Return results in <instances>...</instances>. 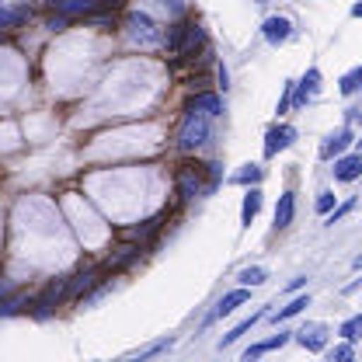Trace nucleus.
Listing matches in <instances>:
<instances>
[{
    "label": "nucleus",
    "mask_w": 362,
    "mask_h": 362,
    "mask_svg": "<svg viewBox=\"0 0 362 362\" xmlns=\"http://www.w3.org/2000/svg\"><path fill=\"white\" fill-rule=\"evenodd\" d=\"M209 115L199 112V108H185V119H181V129H178V146L181 150H199L206 139H209Z\"/></svg>",
    "instance_id": "1"
},
{
    "label": "nucleus",
    "mask_w": 362,
    "mask_h": 362,
    "mask_svg": "<svg viewBox=\"0 0 362 362\" xmlns=\"http://www.w3.org/2000/svg\"><path fill=\"white\" fill-rule=\"evenodd\" d=\"M126 39L139 49H150V45L160 42V32H157V25H153V18L150 14H129V21H126Z\"/></svg>",
    "instance_id": "2"
},
{
    "label": "nucleus",
    "mask_w": 362,
    "mask_h": 362,
    "mask_svg": "<svg viewBox=\"0 0 362 362\" xmlns=\"http://www.w3.org/2000/svg\"><path fill=\"white\" fill-rule=\"evenodd\" d=\"M70 296V279H56L42 289V296L35 300V317H49L63 300Z\"/></svg>",
    "instance_id": "3"
},
{
    "label": "nucleus",
    "mask_w": 362,
    "mask_h": 362,
    "mask_svg": "<svg viewBox=\"0 0 362 362\" xmlns=\"http://www.w3.org/2000/svg\"><path fill=\"white\" fill-rule=\"evenodd\" d=\"M317 90H320V70L310 66V70L303 74V81L293 84V105H296V108H307V105L317 98Z\"/></svg>",
    "instance_id": "4"
},
{
    "label": "nucleus",
    "mask_w": 362,
    "mask_h": 362,
    "mask_svg": "<svg viewBox=\"0 0 362 362\" xmlns=\"http://www.w3.org/2000/svg\"><path fill=\"white\" fill-rule=\"evenodd\" d=\"M199 192H202V168L185 164V168L178 171V199L181 202H192Z\"/></svg>",
    "instance_id": "5"
},
{
    "label": "nucleus",
    "mask_w": 362,
    "mask_h": 362,
    "mask_svg": "<svg viewBox=\"0 0 362 362\" xmlns=\"http://www.w3.org/2000/svg\"><path fill=\"white\" fill-rule=\"evenodd\" d=\"M262 35H265V42L269 45H282L289 35H293V25H289V18H265V25H262Z\"/></svg>",
    "instance_id": "6"
},
{
    "label": "nucleus",
    "mask_w": 362,
    "mask_h": 362,
    "mask_svg": "<svg viewBox=\"0 0 362 362\" xmlns=\"http://www.w3.org/2000/svg\"><path fill=\"white\" fill-rule=\"evenodd\" d=\"M334 181H356L362 178V153H352V157H334Z\"/></svg>",
    "instance_id": "7"
},
{
    "label": "nucleus",
    "mask_w": 362,
    "mask_h": 362,
    "mask_svg": "<svg viewBox=\"0 0 362 362\" xmlns=\"http://www.w3.org/2000/svg\"><path fill=\"white\" fill-rule=\"evenodd\" d=\"M293 139H296V129H293V126H275V129H269V136H265V157L282 153Z\"/></svg>",
    "instance_id": "8"
},
{
    "label": "nucleus",
    "mask_w": 362,
    "mask_h": 362,
    "mask_svg": "<svg viewBox=\"0 0 362 362\" xmlns=\"http://www.w3.org/2000/svg\"><path fill=\"white\" fill-rule=\"evenodd\" d=\"M56 14H66V18H88L90 11H98V0H49Z\"/></svg>",
    "instance_id": "9"
},
{
    "label": "nucleus",
    "mask_w": 362,
    "mask_h": 362,
    "mask_svg": "<svg viewBox=\"0 0 362 362\" xmlns=\"http://www.w3.org/2000/svg\"><path fill=\"white\" fill-rule=\"evenodd\" d=\"M101 282V269H81L77 275H70V296H84Z\"/></svg>",
    "instance_id": "10"
},
{
    "label": "nucleus",
    "mask_w": 362,
    "mask_h": 362,
    "mask_svg": "<svg viewBox=\"0 0 362 362\" xmlns=\"http://www.w3.org/2000/svg\"><path fill=\"white\" fill-rule=\"evenodd\" d=\"M296 216V192H282L279 206H275V230H286Z\"/></svg>",
    "instance_id": "11"
},
{
    "label": "nucleus",
    "mask_w": 362,
    "mask_h": 362,
    "mask_svg": "<svg viewBox=\"0 0 362 362\" xmlns=\"http://www.w3.org/2000/svg\"><path fill=\"white\" fill-rule=\"evenodd\" d=\"M192 25H195V21H175V25L168 28V35H164V49H168L171 56H181V45H185V39H188Z\"/></svg>",
    "instance_id": "12"
},
{
    "label": "nucleus",
    "mask_w": 362,
    "mask_h": 362,
    "mask_svg": "<svg viewBox=\"0 0 362 362\" xmlns=\"http://www.w3.org/2000/svg\"><path fill=\"white\" fill-rule=\"evenodd\" d=\"M251 300V293H247V286H240V289H233V293H226L223 300L216 303V310H213V317H230L237 307H244Z\"/></svg>",
    "instance_id": "13"
},
{
    "label": "nucleus",
    "mask_w": 362,
    "mask_h": 362,
    "mask_svg": "<svg viewBox=\"0 0 362 362\" xmlns=\"http://www.w3.org/2000/svg\"><path fill=\"white\" fill-rule=\"evenodd\" d=\"M349 143H352V129H341V133L327 136V139H324V146H320V157H324V160H331V157H341Z\"/></svg>",
    "instance_id": "14"
},
{
    "label": "nucleus",
    "mask_w": 362,
    "mask_h": 362,
    "mask_svg": "<svg viewBox=\"0 0 362 362\" xmlns=\"http://www.w3.org/2000/svg\"><path fill=\"white\" fill-rule=\"evenodd\" d=\"M258 213H262V188H258V185H251V192L244 195V206H240V223L251 226Z\"/></svg>",
    "instance_id": "15"
},
{
    "label": "nucleus",
    "mask_w": 362,
    "mask_h": 362,
    "mask_svg": "<svg viewBox=\"0 0 362 362\" xmlns=\"http://www.w3.org/2000/svg\"><path fill=\"white\" fill-rule=\"evenodd\" d=\"M164 220H168V213H157V216L143 220L139 226H133V230H129V237H133L136 244H146V240H150V237H153V233H157V230L164 226Z\"/></svg>",
    "instance_id": "16"
},
{
    "label": "nucleus",
    "mask_w": 362,
    "mask_h": 362,
    "mask_svg": "<svg viewBox=\"0 0 362 362\" xmlns=\"http://www.w3.org/2000/svg\"><path fill=\"white\" fill-rule=\"evenodd\" d=\"M139 247H143V244H126V247H119V251L108 258L105 272H119V269H126V265H133L136 258H139Z\"/></svg>",
    "instance_id": "17"
},
{
    "label": "nucleus",
    "mask_w": 362,
    "mask_h": 362,
    "mask_svg": "<svg viewBox=\"0 0 362 362\" xmlns=\"http://www.w3.org/2000/svg\"><path fill=\"white\" fill-rule=\"evenodd\" d=\"M188 105H192V108H199V112H206L209 119L223 115V101H220L216 94H195V98H192Z\"/></svg>",
    "instance_id": "18"
},
{
    "label": "nucleus",
    "mask_w": 362,
    "mask_h": 362,
    "mask_svg": "<svg viewBox=\"0 0 362 362\" xmlns=\"http://www.w3.org/2000/svg\"><path fill=\"white\" fill-rule=\"evenodd\" d=\"M289 341V334H275V338H269V341H258V345H251L247 352H244V362L258 359V356H265V352H272V349H282Z\"/></svg>",
    "instance_id": "19"
},
{
    "label": "nucleus",
    "mask_w": 362,
    "mask_h": 362,
    "mask_svg": "<svg viewBox=\"0 0 362 362\" xmlns=\"http://www.w3.org/2000/svg\"><path fill=\"white\" fill-rule=\"evenodd\" d=\"M262 317H265V310H258V314H251L247 320H240V324H237V327H233L230 334H223V338H220V349H226V345H233V341H237L240 334H247V331H251V327H255V324H258Z\"/></svg>",
    "instance_id": "20"
},
{
    "label": "nucleus",
    "mask_w": 362,
    "mask_h": 362,
    "mask_svg": "<svg viewBox=\"0 0 362 362\" xmlns=\"http://www.w3.org/2000/svg\"><path fill=\"white\" fill-rule=\"evenodd\" d=\"M307 307H310V296H296V300H293V303H286L279 314H272V320H275V324H279V320H289V317L303 314Z\"/></svg>",
    "instance_id": "21"
},
{
    "label": "nucleus",
    "mask_w": 362,
    "mask_h": 362,
    "mask_svg": "<svg viewBox=\"0 0 362 362\" xmlns=\"http://www.w3.org/2000/svg\"><path fill=\"white\" fill-rule=\"evenodd\" d=\"M324 327H310V331H300L296 334V341L303 345V349H310V352H324V334H320Z\"/></svg>",
    "instance_id": "22"
},
{
    "label": "nucleus",
    "mask_w": 362,
    "mask_h": 362,
    "mask_svg": "<svg viewBox=\"0 0 362 362\" xmlns=\"http://www.w3.org/2000/svg\"><path fill=\"white\" fill-rule=\"evenodd\" d=\"M25 307H28V296H25V293H14V296H4V300H0V317L21 314Z\"/></svg>",
    "instance_id": "23"
},
{
    "label": "nucleus",
    "mask_w": 362,
    "mask_h": 362,
    "mask_svg": "<svg viewBox=\"0 0 362 362\" xmlns=\"http://www.w3.org/2000/svg\"><path fill=\"white\" fill-rule=\"evenodd\" d=\"M202 45H206V32H202V25L195 21L192 32H188V39H185V45H181V56H192V52L202 49Z\"/></svg>",
    "instance_id": "24"
},
{
    "label": "nucleus",
    "mask_w": 362,
    "mask_h": 362,
    "mask_svg": "<svg viewBox=\"0 0 362 362\" xmlns=\"http://www.w3.org/2000/svg\"><path fill=\"white\" fill-rule=\"evenodd\" d=\"M25 18H28V7H14V11H11V7H4V11H0V32H4V28L21 25Z\"/></svg>",
    "instance_id": "25"
},
{
    "label": "nucleus",
    "mask_w": 362,
    "mask_h": 362,
    "mask_svg": "<svg viewBox=\"0 0 362 362\" xmlns=\"http://www.w3.org/2000/svg\"><path fill=\"white\" fill-rule=\"evenodd\" d=\"M265 279H269V272L262 269V265H255V269H244L240 275H237V282H240V286H262Z\"/></svg>",
    "instance_id": "26"
},
{
    "label": "nucleus",
    "mask_w": 362,
    "mask_h": 362,
    "mask_svg": "<svg viewBox=\"0 0 362 362\" xmlns=\"http://www.w3.org/2000/svg\"><path fill=\"white\" fill-rule=\"evenodd\" d=\"M341 338H345V341H362V314L349 317V320L341 324Z\"/></svg>",
    "instance_id": "27"
},
{
    "label": "nucleus",
    "mask_w": 362,
    "mask_h": 362,
    "mask_svg": "<svg viewBox=\"0 0 362 362\" xmlns=\"http://www.w3.org/2000/svg\"><path fill=\"white\" fill-rule=\"evenodd\" d=\"M359 88H362V66H356V70H349L341 77V94H356Z\"/></svg>",
    "instance_id": "28"
},
{
    "label": "nucleus",
    "mask_w": 362,
    "mask_h": 362,
    "mask_svg": "<svg viewBox=\"0 0 362 362\" xmlns=\"http://www.w3.org/2000/svg\"><path fill=\"white\" fill-rule=\"evenodd\" d=\"M262 175H265V171H262L258 164H247V168L237 175V181H240V185H262Z\"/></svg>",
    "instance_id": "29"
},
{
    "label": "nucleus",
    "mask_w": 362,
    "mask_h": 362,
    "mask_svg": "<svg viewBox=\"0 0 362 362\" xmlns=\"http://www.w3.org/2000/svg\"><path fill=\"white\" fill-rule=\"evenodd\" d=\"M352 209H356V199H349V202H345V206H338V209H331V213H327V226L341 223V220H345V216H349V213H352Z\"/></svg>",
    "instance_id": "30"
},
{
    "label": "nucleus",
    "mask_w": 362,
    "mask_h": 362,
    "mask_svg": "<svg viewBox=\"0 0 362 362\" xmlns=\"http://www.w3.org/2000/svg\"><path fill=\"white\" fill-rule=\"evenodd\" d=\"M84 21L94 25V28H115V18H112V14H98V11H90Z\"/></svg>",
    "instance_id": "31"
},
{
    "label": "nucleus",
    "mask_w": 362,
    "mask_h": 362,
    "mask_svg": "<svg viewBox=\"0 0 362 362\" xmlns=\"http://www.w3.org/2000/svg\"><path fill=\"white\" fill-rule=\"evenodd\" d=\"M45 28H49V32H66V28H70V18H66V14H56V18L45 21Z\"/></svg>",
    "instance_id": "32"
},
{
    "label": "nucleus",
    "mask_w": 362,
    "mask_h": 362,
    "mask_svg": "<svg viewBox=\"0 0 362 362\" xmlns=\"http://www.w3.org/2000/svg\"><path fill=\"white\" fill-rule=\"evenodd\" d=\"M334 209V192H320L317 195V213H331Z\"/></svg>",
    "instance_id": "33"
},
{
    "label": "nucleus",
    "mask_w": 362,
    "mask_h": 362,
    "mask_svg": "<svg viewBox=\"0 0 362 362\" xmlns=\"http://www.w3.org/2000/svg\"><path fill=\"white\" fill-rule=\"evenodd\" d=\"M168 349H171V341H157V345H150V349L136 352V359H150V356H160V352H168Z\"/></svg>",
    "instance_id": "34"
},
{
    "label": "nucleus",
    "mask_w": 362,
    "mask_h": 362,
    "mask_svg": "<svg viewBox=\"0 0 362 362\" xmlns=\"http://www.w3.org/2000/svg\"><path fill=\"white\" fill-rule=\"evenodd\" d=\"M327 356H331V362H349L356 352H352V345H338V349H331Z\"/></svg>",
    "instance_id": "35"
},
{
    "label": "nucleus",
    "mask_w": 362,
    "mask_h": 362,
    "mask_svg": "<svg viewBox=\"0 0 362 362\" xmlns=\"http://www.w3.org/2000/svg\"><path fill=\"white\" fill-rule=\"evenodd\" d=\"M11 293H14V282H11V279H0V300L11 296Z\"/></svg>",
    "instance_id": "36"
},
{
    "label": "nucleus",
    "mask_w": 362,
    "mask_h": 362,
    "mask_svg": "<svg viewBox=\"0 0 362 362\" xmlns=\"http://www.w3.org/2000/svg\"><path fill=\"white\" fill-rule=\"evenodd\" d=\"M206 171H209V185L220 181V164H206Z\"/></svg>",
    "instance_id": "37"
},
{
    "label": "nucleus",
    "mask_w": 362,
    "mask_h": 362,
    "mask_svg": "<svg viewBox=\"0 0 362 362\" xmlns=\"http://www.w3.org/2000/svg\"><path fill=\"white\" fill-rule=\"evenodd\" d=\"M216 77H220V84H223V90H226V84H230V74H226V66H223V63L216 66Z\"/></svg>",
    "instance_id": "38"
},
{
    "label": "nucleus",
    "mask_w": 362,
    "mask_h": 362,
    "mask_svg": "<svg viewBox=\"0 0 362 362\" xmlns=\"http://www.w3.org/2000/svg\"><path fill=\"white\" fill-rule=\"evenodd\" d=\"M352 14H356V18H362V0L356 4V7H352Z\"/></svg>",
    "instance_id": "39"
},
{
    "label": "nucleus",
    "mask_w": 362,
    "mask_h": 362,
    "mask_svg": "<svg viewBox=\"0 0 362 362\" xmlns=\"http://www.w3.org/2000/svg\"><path fill=\"white\" fill-rule=\"evenodd\" d=\"M4 7H7V4H4V0H0V11H4Z\"/></svg>",
    "instance_id": "40"
},
{
    "label": "nucleus",
    "mask_w": 362,
    "mask_h": 362,
    "mask_svg": "<svg viewBox=\"0 0 362 362\" xmlns=\"http://www.w3.org/2000/svg\"><path fill=\"white\" fill-rule=\"evenodd\" d=\"M359 153H362V139H359Z\"/></svg>",
    "instance_id": "41"
}]
</instances>
